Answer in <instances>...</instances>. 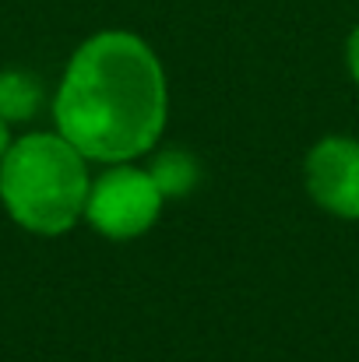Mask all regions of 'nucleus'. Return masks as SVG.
Segmentation results:
<instances>
[{
	"mask_svg": "<svg viewBox=\"0 0 359 362\" xmlns=\"http://www.w3.org/2000/svg\"><path fill=\"white\" fill-rule=\"evenodd\" d=\"M166 120V71L141 35L106 28L71 53L53 95V123L89 162L117 165L148 155Z\"/></svg>",
	"mask_w": 359,
	"mask_h": 362,
	"instance_id": "f257e3e1",
	"label": "nucleus"
},
{
	"mask_svg": "<svg viewBox=\"0 0 359 362\" xmlns=\"http://www.w3.org/2000/svg\"><path fill=\"white\" fill-rule=\"evenodd\" d=\"M89 187V158L57 130L21 134L0 158V204L35 236L71 233L85 218Z\"/></svg>",
	"mask_w": 359,
	"mask_h": 362,
	"instance_id": "f03ea898",
	"label": "nucleus"
},
{
	"mask_svg": "<svg viewBox=\"0 0 359 362\" xmlns=\"http://www.w3.org/2000/svg\"><path fill=\"white\" fill-rule=\"evenodd\" d=\"M162 204L166 197L148 169L117 162L92 180L85 201V222L106 240H134L155 226Z\"/></svg>",
	"mask_w": 359,
	"mask_h": 362,
	"instance_id": "7ed1b4c3",
	"label": "nucleus"
},
{
	"mask_svg": "<svg viewBox=\"0 0 359 362\" xmlns=\"http://www.w3.org/2000/svg\"><path fill=\"white\" fill-rule=\"evenodd\" d=\"M303 180L310 197L331 211L335 218L356 222L359 218V141L346 134L321 137L307 162H303Z\"/></svg>",
	"mask_w": 359,
	"mask_h": 362,
	"instance_id": "20e7f679",
	"label": "nucleus"
},
{
	"mask_svg": "<svg viewBox=\"0 0 359 362\" xmlns=\"http://www.w3.org/2000/svg\"><path fill=\"white\" fill-rule=\"evenodd\" d=\"M155 187L162 190V197H187L194 194V187L201 183V165L190 151H180V148H162L152 165H148Z\"/></svg>",
	"mask_w": 359,
	"mask_h": 362,
	"instance_id": "39448f33",
	"label": "nucleus"
},
{
	"mask_svg": "<svg viewBox=\"0 0 359 362\" xmlns=\"http://www.w3.org/2000/svg\"><path fill=\"white\" fill-rule=\"evenodd\" d=\"M42 106V85L35 74L21 67H4L0 71V117L7 123L32 120Z\"/></svg>",
	"mask_w": 359,
	"mask_h": 362,
	"instance_id": "423d86ee",
	"label": "nucleus"
},
{
	"mask_svg": "<svg viewBox=\"0 0 359 362\" xmlns=\"http://www.w3.org/2000/svg\"><path fill=\"white\" fill-rule=\"evenodd\" d=\"M346 67H349L353 81L359 85V25L349 32V42H346Z\"/></svg>",
	"mask_w": 359,
	"mask_h": 362,
	"instance_id": "0eeeda50",
	"label": "nucleus"
},
{
	"mask_svg": "<svg viewBox=\"0 0 359 362\" xmlns=\"http://www.w3.org/2000/svg\"><path fill=\"white\" fill-rule=\"evenodd\" d=\"M11 141H14V137H11V123H7V120H4V117H0V158L7 155V148H11Z\"/></svg>",
	"mask_w": 359,
	"mask_h": 362,
	"instance_id": "6e6552de",
	"label": "nucleus"
}]
</instances>
